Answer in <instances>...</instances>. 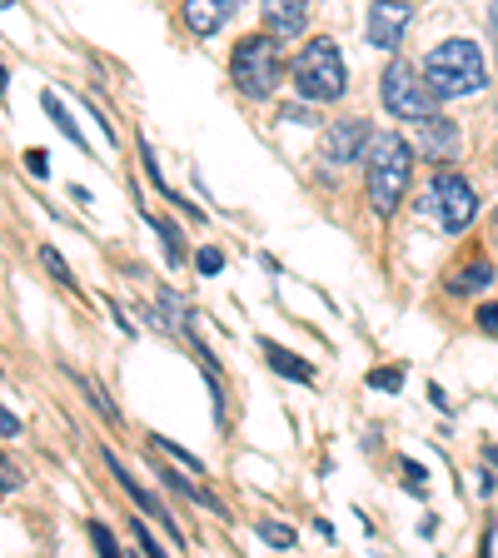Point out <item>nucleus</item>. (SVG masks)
<instances>
[{
  "label": "nucleus",
  "instance_id": "obj_1",
  "mask_svg": "<svg viewBox=\"0 0 498 558\" xmlns=\"http://www.w3.org/2000/svg\"><path fill=\"white\" fill-rule=\"evenodd\" d=\"M369 199L379 215H394L399 199L409 195V174H414V150L399 135H374L369 140Z\"/></svg>",
  "mask_w": 498,
  "mask_h": 558
},
{
  "label": "nucleus",
  "instance_id": "obj_2",
  "mask_svg": "<svg viewBox=\"0 0 498 558\" xmlns=\"http://www.w3.org/2000/svg\"><path fill=\"white\" fill-rule=\"evenodd\" d=\"M424 81L434 85L439 100H453V95H474L484 90V56H478L474 40H444L429 60H424Z\"/></svg>",
  "mask_w": 498,
  "mask_h": 558
},
{
  "label": "nucleus",
  "instance_id": "obj_3",
  "mask_svg": "<svg viewBox=\"0 0 498 558\" xmlns=\"http://www.w3.org/2000/svg\"><path fill=\"white\" fill-rule=\"evenodd\" d=\"M290 81L304 100H339V95H344V85H349L344 56H339V46L329 40V35H314L309 46H304V56L294 60Z\"/></svg>",
  "mask_w": 498,
  "mask_h": 558
},
{
  "label": "nucleus",
  "instance_id": "obj_4",
  "mask_svg": "<svg viewBox=\"0 0 498 558\" xmlns=\"http://www.w3.org/2000/svg\"><path fill=\"white\" fill-rule=\"evenodd\" d=\"M384 110L399 120H414V125H424V120L439 116V95H434V85L418 75L414 65H404V60H394V65L384 70Z\"/></svg>",
  "mask_w": 498,
  "mask_h": 558
},
{
  "label": "nucleus",
  "instance_id": "obj_5",
  "mask_svg": "<svg viewBox=\"0 0 498 558\" xmlns=\"http://www.w3.org/2000/svg\"><path fill=\"white\" fill-rule=\"evenodd\" d=\"M230 75L244 95L265 100V95L279 85V35H244L240 46H234Z\"/></svg>",
  "mask_w": 498,
  "mask_h": 558
},
{
  "label": "nucleus",
  "instance_id": "obj_6",
  "mask_svg": "<svg viewBox=\"0 0 498 558\" xmlns=\"http://www.w3.org/2000/svg\"><path fill=\"white\" fill-rule=\"evenodd\" d=\"M429 199H434V209H439V220H444V230H449V234L469 230V225H474V215H478V195L469 190L464 174H453V170L434 174Z\"/></svg>",
  "mask_w": 498,
  "mask_h": 558
},
{
  "label": "nucleus",
  "instance_id": "obj_7",
  "mask_svg": "<svg viewBox=\"0 0 498 558\" xmlns=\"http://www.w3.org/2000/svg\"><path fill=\"white\" fill-rule=\"evenodd\" d=\"M409 21H414V5H409V0H379L369 11V46L394 50L399 40H404Z\"/></svg>",
  "mask_w": 498,
  "mask_h": 558
},
{
  "label": "nucleus",
  "instance_id": "obj_8",
  "mask_svg": "<svg viewBox=\"0 0 498 558\" xmlns=\"http://www.w3.org/2000/svg\"><path fill=\"white\" fill-rule=\"evenodd\" d=\"M369 140H374V130H369V120H344V125H335L329 130V140H325V150H329V160H360L364 150H369Z\"/></svg>",
  "mask_w": 498,
  "mask_h": 558
},
{
  "label": "nucleus",
  "instance_id": "obj_9",
  "mask_svg": "<svg viewBox=\"0 0 498 558\" xmlns=\"http://www.w3.org/2000/svg\"><path fill=\"white\" fill-rule=\"evenodd\" d=\"M244 0H185V25L195 35H220V25L240 11Z\"/></svg>",
  "mask_w": 498,
  "mask_h": 558
},
{
  "label": "nucleus",
  "instance_id": "obj_10",
  "mask_svg": "<svg viewBox=\"0 0 498 558\" xmlns=\"http://www.w3.org/2000/svg\"><path fill=\"white\" fill-rule=\"evenodd\" d=\"M418 150L429 155V160H453L459 155V125H449L444 116L424 120L418 125Z\"/></svg>",
  "mask_w": 498,
  "mask_h": 558
},
{
  "label": "nucleus",
  "instance_id": "obj_11",
  "mask_svg": "<svg viewBox=\"0 0 498 558\" xmlns=\"http://www.w3.org/2000/svg\"><path fill=\"white\" fill-rule=\"evenodd\" d=\"M309 0H265V25L269 35H300Z\"/></svg>",
  "mask_w": 498,
  "mask_h": 558
},
{
  "label": "nucleus",
  "instance_id": "obj_12",
  "mask_svg": "<svg viewBox=\"0 0 498 558\" xmlns=\"http://www.w3.org/2000/svg\"><path fill=\"white\" fill-rule=\"evenodd\" d=\"M265 354H269V364H275L279 374H284V379H300V384H309L314 379V369L304 360H294L290 349H279V344H265Z\"/></svg>",
  "mask_w": 498,
  "mask_h": 558
},
{
  "label": "nucleus",
  "instance_id": "obj_13",
  "mask_svg": "<svg viewBox=\"0 0 498 558\" xmlns=\"http://www.w3.org/2000/svg\"><path fill=\"white\" fill-rule=\"evenodd\" d=\"M40 100H46L50 120H56V125H60V135H65V140H75V145H85V135H81V130H75V120H70V110H65V105H60V95H56V90H46V95H40Z\"/></svg>",
  "mask_w": 498,
  "mask_h": 558
},
{
  "label": "nucleus",
  "instance_id": "obj_14",
  "mask_svg": "<svg viewBox=\"0 0 498 558\" xmlns=\"http://www.w3.org/2000/svg\"><path fill=\"white\" fill-rule=\"evenodd\" d=\"M488 279H494V269H488L484 259H474V265H469L464 275H453V290H484Z\"/></svg>",
  "mask_w": 498,
  "mask_h": 558
},
{
  "label": "nucleus",
  "instance_id": "obj_15",
  "mask_svg": "<svg viewBox=\"0 0 498 558\" xmlns=\"http://www.w3.org/2000/svg\"><path fill=\"white\" fill-rule=\"evenodd\" d=\"M259 538H265V544H275V548H294V529L269 523V519H259Z\"/></svg>",
  "mask_w": 498,
  "mask_h": 558
},
{
  "label": "nucleus",
  "instance_id": "obj_16",
  "mask_svg": "<svg viewBox=\"0 0 498 558\" xmlns=\"http://www.w3.org/2000/svg\"><path fill=\"white\" fill-rule=\"evenodd\" d=\"M150 225H155V234H160V240H165V250H170V259H174V265H180V250H185V244H180V230H174L170 220H150Z\"/></svg>",
  "mask_w": 498,
  "mask_h": 558
},
{
  "label": "nucleus",
  "instance_id": "obj_17",
  "mask_svg": "<svg viewBox=\"0 0 498 558\" xmlns=\"http://www.w3.org/2000/svg\"><path fill=\"white\" fill-rule=\"evenodd\" d=\"M155 449H160V453H170V459H180V464H185V469H190V474H199V459H195V453H185V449H174V444H170V439H160V434H155Z\"/></svg>",
  "mask_w": 498,
  "mask_h": 558
},
{
  "label": "nucleus",
  "instance_id": "obj_18",
  "mask_svg": "<svg viewBox=\"0 0 498 558\" xmlns=\"http://www.w3.org/2000/svg\"><path fill=\"white\" fill-rule=\"evenodd\" d=\"M81 389H85V395H90V404H95V409H100V414H105V418H116V404H110V395H105L100 384L81 379Z\"/></svg>",
  "mask_w": 498,
  "mask_h": 558
},
{
  "label": "nucleus",
  "instance_id": "obj_19",
  "mask_svg": "<svg viewBox=\"0 0 498 558\" xmlns=\"http://www.w3.org/2000/svg\"><path fill=\"white\" fill-rule=\"evenodd\" d=\"M369 384H374V389H399V384H404V374H399V369H374Z\"/></svg>",
  "mask_w": 498,
  "mask_h": 558
},
{
  "label": "nucleus",
  "instance_id": "obj_20",
  "mask_svg": "<svg viewBox=\"0 0 498 558\" xmlns=\"http://www.w3.org/2000/svg\"><path fill=\"white\" fill-rule=\"evenodd\" d=\"M195 265H199V275H220L224 255H220V250H199V259H195Z\"/></svg>",
  "mask_w": 498,
  "mask_h": 558
},
{
  "label": "nucleus",
  "instance_id": "obj_21",
  "mask_svg": "<svg viewBox=\"0 0 498 558\" xmlns=\"http://www.w3.org/2000/svg\"><path fill=\"white\" fill-rule=\"evenodd\" d=\"M40 259H46V269L60 279V284H70V269H65V259H60L56 250H40Z\"/></svg>",
  "mask_w": 498,
  "mask_h": 558
},
{
  "label": "nucleus",
  "instance_id": "obj_22",
  "mask_svg": "<svg viewBox=\"0 0 498 558\" xmlns=\"http://www.w3.org/2000/svg\"><path fill=\"white\" fill-rule=\"evenodd\" d=\"M90 538H95V548H100V554H120L116 538H110V529H100V523H90Z\"/></svg>",
  "mask_w": 498,
  "mask_h": 558
},
{
  "label": "nucleus",
  "instance_id": "obj_23",
  "mask_svg": "<svg viewBox=\"0 0 498 558\" xmlns=\"http://www.w3.org/2000/svg\"><path fill=\"white\" fill-rule=\"evenodd\" d=\"M15 434H21V418H15L11 409L0 404V439H15Z\"/></svg>",
  "mask_w": 498,
  "mask_h": 558
},
{
  "label": "nucleus",
  "instance_id": "obj_24",
  "mask_svg": "<svg viewBox=\"0 0 498 558\" xmlns=\"http://www.w3.org/2000/svg\"><path fill=\"white\" fill-rule=\"evenodd\" d=\"M21 478L25 474H15V464H5V459H0V488H21Z\"/></svg>",
  "mask_w": 498,
  "mask_h": 558
},
{
  "label": "nucleus",
  "instance_id": "obj_25",
  "mask_svg": "<svg viewBox=\"0 0 498 558\" xmlns=\"http://www.w3.org/2000/svg\"><path fill=\"white\" fill-rule=\"evenodd\" d=\"M478 325H484L488 335H498V304H484V310H478Z\"/></svg>",
  "mask_w": 498,
  "mask_h": 558
},
{
  "label": "nucleus",
  "instance_id": "obj_26",
  "mask_svg": "<svg viewBox=\"0 0 498 558\" xmlns=\"http://www.w3.org/2000/svg\"><path fill=\"white\" fill-rule=\"evenodd\" d=\"M494 31H498V5H494Z\"/></svg>",
  "mask_w": 498,
  "mask_h": 558
},
{
  "label": "nucleus",
  "instance_id": "obj_27",
  "mask_svg": "<svg viewBox=\"0 0 498 558\" xmlns=\"http://www.w3.org/2000/svg\"><path fill=\"white\" fill-rule=\"evenodd\" d=\"M494 240H498V220H494Z\"/></svg>",
  "mask_w": 498,
  "mask_h": 558
}]
</instances>
